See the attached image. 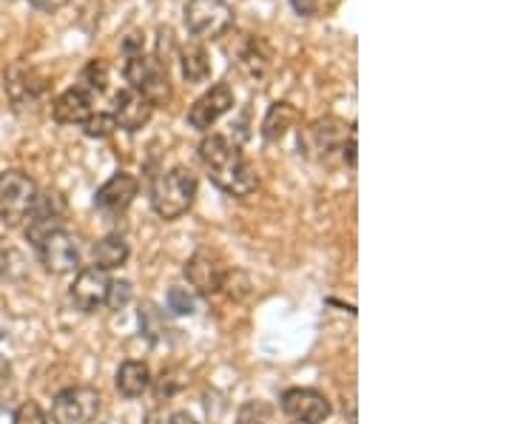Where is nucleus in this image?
<instances>
[{
    "label": "nucleus",
    "instance_id": "nucleus-1",
    "mask_svg": "<svg viewBox=\"0 0 512 424\" xmlns=\"http://www.w3.org/2000/svg\"><path fill=\"white\" fill-rule=\"evenodd\" d=\"M200 160L211 183L231 197H251L256 191V174L245 154L222 134H208L200 143Z\"/></svg>",
    "mask_w": 512,
    "mask_h": 424
},
{
    "label": "nucleus",
    "instance_id": "nucleus-2",
    "mask_svg": "<svg viewBox=\"0 0 512 424\" xmlns=\"http://www.w3.org/2000/svg\"><path fill=\"white\" fill-rule=\"evenodd\" d=\"M194 197H197V177L188 168L177 166L165 171L163 177H157L151 188V208L163 220H180L194 205Z\"/></svg>",
    "mask_w": 512,
    "mask_h": 424
},
{
    "label": "nucleus",
    "instance_id": "nucleus-3",
    "mask_svg": "<svg viewBox=\"0 0 512 424\" xmlns=\"http://www.w3.org/2000/svg\"><path fill=\"white\" fill-rule=\"evenodd\" d=\"M123 74H126L128 89H134V92L143 94L154 109H157V106H165V103L171 100V80H168V69H165L163 63H157L154 57H148L146 52L126 57Z\"/></svg>",
    "mask_w": 512,
    "mask_h": 424
},
{
    "label": "nucleus",
    "instance_id": "nucleus-4",
    "mask_svg": "<svg viewBox=\"0 0 512 424\" xmlns=\"http://www.w3.org/2000/svg\"><path fill=\"white\" fill-rule=\"evenodd\" d=\"M37 200V185L26 171H3L0 174V222L18 228L26 222Z\"/></svg>",
    "mask_w": 512,
    "mask_h": 424
},
{
    "label": "nucleus",
    "instance_id": "nucleus-5",
    "mask_svg": "<svg viewBox=\"0 0 512 424\" xmlns=\"http://www.w3.org/2000/svg\"><path fill=\"white\" fill-rule=\"evenodd\" d=\"M185 26L194 40H217L234 26V12L225 0H188Z\"/></svg>",
    "mask_w": 512,
    "mask_h": 424
},
{
    "label": "nucleus",
    "instance_id": "nucleus-6",
    "mask_svg": "<svg viewBox=\"0 0 512 424\" xmlns=\"http://www.w3.org/2000/svg\"><path fill=\"white\" fill-rule=\"evenodd\" d=\"M66 200L63 194L57 191H37V200L26 217V237L32 245H40L46 237H52L57 231H63V222H66Z\"/></svg>",
    "mask_w": 512,
    "mask_h": 424
},
{
    "label": "nucleus",
    "instance_id": "nucleus-7",
    "mask_svg": "<svg viewBox=\"0 0 512 424\" xmlns=\"http://www.w3.org/2000/svg\"><path fill=\"white\" fill-rule=\"evenodd\" d=\"M3 89H6V97L12 100L15 109H29V106H35V103H40L46 97L49 80L35 66L15 63V66H9L6 74H3Z\"/></svg>",
    "mask_w": 512,
    "mask_h": 424
},
{
    "label": "nucleus",
    "instance_id": "nucleus-8",
    "mask_svg": "<svg viewBox=\"0 0 512 424\" xmlns=\"http://www.w3.org/2000/svg\"><path fill=\"white\" fill-rule=\"evenodd\" d=\"M103 410V399L94 388H69L55 396L52 419L55 424H94Z\"/></svg>",
    "mask_w": 512,
    "mask_h": 424
},
{
    "label": "nucleus",
    "instance_id": "nucleus-9",
    "mask_svg": "<svg viewBox=\"0 0 512 424\" xmlns=\"http://www.w3.org/2000/svg\"><path fill=\"white\" fill-rule=\"evenodd\" d=\"M37 254H40V262L49 274H72L80 268V257H83V248H80V240L69 234V231H57L52 237L37 245Z\"/></svg>",
    "mask_w": 512,
    "mask_h": 424
},
{
    "label": "nucleus",
    "instance_id": "nucleus-10",
    "mask_svg": "<svg viewBox=\"0 0 512 424\" xmlns=\"http://www.w3.org/2000/svg\"><path fill=\"white\" fill-rule=\"evenodd\" d=\"M345 140H348V129L336 117L313 120L308 129L299 131V146L305 148L308 157H316V160H328L336 148L345 146Z\"/></svg>",
    "mask_w": 512,
    "mask_h": 424
},
{
    "label": "nucleus",
    "instance_id": "nucleus-11",
    "mask_svg": "<svg viewBox=\"0 0 512 424\" xmlns=\"http://www.w3.org/2000/svg\"><path fill=\"white\" fill-rule=\"evenodd\" d=\"M183 274L185 279H188V285H191L197 294L211 296L222 291L225 277H228V268H225V262H222L220 254H214V251H197L194 257L185 262Z\"/></svg>",
    "mask_w": 512,
    "mask_h": 424
},
{
    "label": "nucleus",
    "instance_id": "nucleus-12",
    "mask_svg": "<svg viewBox=\"0 0 512 424\" xmlns=\"http://www.w3.org/2000/svg\"><path fill=\"white\" fill-rule=\"evenodd\" d=\"M231 109H234V89L228 83H217L188 109V123H191V129L208 131Z\"/></svg>",
    "mask_w": 512,
    "mask_h": 424
},
{
    "label": "nucleus",
    "instance_id": "nucleus-13",
    "mask_svg": "<svg viewBox=\"0 0 512 424\" xmlns=\"http://www.w3.org/2000/svg\"><path fill=\"white\" fill-rule=\"evenodd\" d=\"M109 285L111 279L106 271H100V268H94V265L92 268H83V271L77 274V279H74L72 291H69L74 308L83 311V314H94L100 305H106Z\"/></svg>",
    "mask_w": 512,
    "mask_h": 424
},
{
    "label": "nucleus",
    "instance_id": "nucleus-14",
    "mask_svg": "<svg viewBox=\"0 0 512 424\" xmlns=\"http://www.w3.org/2000/svg\"><path fill=\"white\" fill-rule=\"evenodd\" d=\"M282 410L291 416L293 422L322 424L330 416V402L328 396H322L319 390L293 388L282 393Z\"/></svg>",
    "mask_w": 512,
    "mask_h": 424
},
{
    "label": "nucleus",
    "instance_id": "nucleus-15",
    "mask_svg": "<svg viewBox=\"0 0 512 424\" xmlns=\"http://www.w3.org/2000/svg\"><path fill=\"white\" fill-rule=\"evenodd\" d=\"M228 52L251 80H262L274 66V49L262 37L237 35V49H228Z\"/></svg>",
    "mask_w": 512,
    "mask_h": 424
},
{
    "label": "nucleus",
    "instance_id": "nucleus-16",
    "mask_svg": "<svg viewBox=\"0 0 512 424\" xmlns=\"http://www.w3.org/2000/svg\"><path fill=\"white\" fill-rule=\"evenodd\" d=\"M151 114H154V106L140 92L123 89V92L114 94V111H111V117H114L117 129L140 131L151 120Z\"/></svg>",
    "mask_w": 512,
    "mask_h": 424
},
{
    "label": "nucleus",
    "instance_id": "nucleus-17",
    "mask_svg": "<svg viewBox=\"0 0 512 424\" xmlns=\"http://www.w3.org/2000/svg\"><path fill=\"white\" fill-rule=\"evenodd\" d=\"M140 194V183H137V177L134 174H128V171H120V174H114L109 183L100 185V191H97V197H94V203L100 211H111V214H117V211H126L128 205L134 203V197Z\"/></svg>",
    "mask_w": 512,
    "mask_h": 424
},
{
    "label": "nucleus",
    "instance_id": "nucleus-18",
    "mask_svg": "<svg viewBox=\"0 0 512 424\" xmlns=\"http://www.w3.org/2000/svg\"><path fill=\"white\" fill-rule=\"evenodd\" d=\"M92 94L83 92L80 86L66 89V92L57 97L52 103V117L63 126H74V123H86L92 117Z\"/></svg>",
    "mask_w": 512,
    "mask_h": 424
},
{
    "label": "nucleus",
    "instance_id": "nucleus-19",
    "mask_svg": "<svg viewBox=\"0 0 512 424\" xmlns=\"http://www.w3.org/2000/svg\"><path fill=\"white\" fill-rule=\"evenodd\" d=\"M177 57H180V69H183V77L191 83V86H200V83H208L211 77V57H208V49L200 40H188L177 49Z\"/></svg>",
    "mask_w": 512,
    "mask_h": 424
},
{
    "label": "nucleus",
    "instance_id": "nucleus-20",
    "mask_svg": "<svg viewBox=\"0 0 512 424\" xmlns=\"http://www.w3.org/2000/svg\"><path fill=\"white\" fill-rule=\"evenodd\" d=\"M148 388H151V370H148L146 362L131 359L126 365H120V370H117V390H120V396L137 399Z\"/></svg>",
    "mask_w": 512,
    "mask_h": 424
},
{
    "label": "nucleus",
    "instance_id": "nucleus-21",
    "mask_svg": "<svg viewBox=\"0 0 512 424\" xmlns=\"http://www.w3.org/2000/svg\"><path fill=\"white\" fill-rule=\"evenodd\" d=\"M296 120H299V111L293 109L291 103H285V100L274 103L268 109V114H265V120H262V137L276 143V140H282L296 126Z\"/></svg>",
    "mask_w": 512,
    "mask_h": 424
},
{
    "label": "nucleus",
    "instance_id": "nucleus-22",
    "mask_svg": "<svg viewBox=\"0 0 512 424\" xmlns=\"http://www.w3.org/2000/svg\"><path fill=\"white\" fill-rule=\"evenodd\" d=\"M94 259V268H100V271H114V268H120V265H126L128 259V242L123 237H106V240H100L94 245L92 251Z\"/></svg>",
    "mask_w": 512,
    "mask_h": 424
},
{
    "label": "nucleus",
    "instance_id": "nucleus-23",
    "mask_svg": "<svg viewBox=\"0 0 512 424\" xmlns=\"http://www.w3.org/2000/svg\"><path fill=\"white\" fill-rule=\"evenodd\" d=\"M109 63L106 60H89L86 66H83V72H80V89L83 92L94 94H103L109 89Z\"/></svg>",
    "mask_w": 512,
    "mask_h": 424
},
{
    "label": "nucleus",
    "instance_id": "nucleus-24",
    "mask_svg": "<svg viewBox=\"0 0 512 424\" xmlns=\"http://www.w3.org/2000/svg\"><path fill=\"white\" fill-rule=\"evenodd\" d=\"M83 131H86V137H97V140H103V137H111V134L117 131V123H114V117H111V114L97 111V114H92V117L83 123Z\"/></svg>",
    "mask_w": 512,
    "mask_h": 424
},
{
    "label": "nucleus",
    "instance_id": "nucleus-25",
    "mask_svg": "<svg viewBox=\"0 0 512 424\" xmlns=\"http://www.w3.org/2000/svg\"><path fill=\"white\" fill-rule=\"evenodd\" d=\"M237 424H271V407L265 402H248L239 407Z\"/></svg>",
    "mask_w": 512,
    "mask_h": 424
},
{
    "label": "nucleus",
    "instance_id": "nucleus-26",
    "mask_svg": "<svg viewBox=\"0 0 512 424\" xmlns=\"http://www.w3.org/2000/svg\"><path fill=\"white\" fill-rule=\"evenodd\" d=\"M168 308H171L174 314L188 316L194 314L197 299H194V294H191L188 288H171V291H168Z\"/></svg>",
    "mask_w": 512,
    "mask_h": 424
},
{
    "label": "nucleus",
    "instance_id": "nucleus-27",
    "mask_svg": "<svg viewBox=\"0 0 512 424\" xmlns=\"http://www.w3.org/2000/svg\"><path fill=\"white\" fill-rule=\"evenodd\" d=\"M174 55H177L174 32H171V29H160V32H157V55H154V60L163 63L165 69H168V63L174 60Z\"/></svg>",
    "mask_w": 512,
    "mask_h": 424
},
{
    "label": "nucleus",
    "instance_id": "nucleus-28",
    "mask_svg": "<svg viewBox=\"0 0 512 424\" xmlns=\"http://www.w3.org/2000/svg\"><path fill=\"white\" fill-rule=\"evenodd\" d=\"M128 299H131V282H117V279H111L109 296H106V305H109L111 311L126 308Z\"/></svg>",
    "mask_w": 512,
    "mask_h": 424
},
{
    "label": "nucleus",
    "instance_id": "nucleus-29",
    "mask_svg": "<svg viewBox=\"0 0 512 424\" xmlns=\"http://www.w3.org/2000/svg\"><path fill=\"white\" fill-rule=\"evenodd\" d=\"M12 424H49V422H46V413L40 410L37 402H23V405L18 407V413H15Z\"/></svg>",
    "mask_w": 512,
    "mask_h": 424
},
{
    "label": "nucleus",
    "instance_id": "nucleus-30",
    "mask_svg": "<svg viewBox=\"0 0 512 424\" xmlns=\"http://www.w3.org/2000/svg\"><path fill=\"white\" fill-rule=\"evenodd\" d=\"M291 6L299 18H311V15H316V9H319V0H291Z\"/></svg>",
    "mask_w": 512,
    "mask_h": 424
},
{
    "label": "nucleus",
    "instance_id": "nucleus-31",
    "mask_svg": "<svg viewBox=\"0 0 512 424\" xmlns=\"http://www.w3.org/2000/svg\"><path fill=\"white\" fill-rule=\"evenodd\" d=\"M32 6H35L37 12H57V9H63L69 0H29Z\"/></svg>",
    "mask_w": 512,
    "mask_h": 424
},
{
    "label": "nucleus",
    "instance_id": "nucleus-32",
    "mask_svg": "<svg viewBox=\"0 0 512 424\" xmlns=\"http://www.w3.org/2000/svg\"><path fill=\"white\" fill-rule=\"evenodd\" d=\"M342 154H345L348 166L356 168V131H350V137L345 140V146H342Z\"/></svg>",
    "mask_w": 512,
    "mask_h": 424
},
{
    "label": "nucleus",
    "instance_id": "nucleus-33",
    "mask_svg": "<svg viewBox=\"0 0 512 424\" xmlns=\"http://www.w3.org/2000/svg\"><path fill=\"white\" fill-rule=\"evenodd\" d=\"M168 424H200L191 413H185V410H180V413H171V419H168Z\"/></svg>",
    "mask_w": 512,
    "mask_h": 424
},
{
    "label": "nucleus",
    "instance_id": "nucleus-34",
    "mask_svg": "<svg viewBox=\"0 0 512 424\" xmlns=\"http://www.w3.org/2000/svg\"><path fill=\"white\" fill-rule=\"evenodd\" d=\"M293 424H308V422H293Z\"/></svg>",
    "mask_w": 512,
    "mask_h": 424
}]
</instances>
